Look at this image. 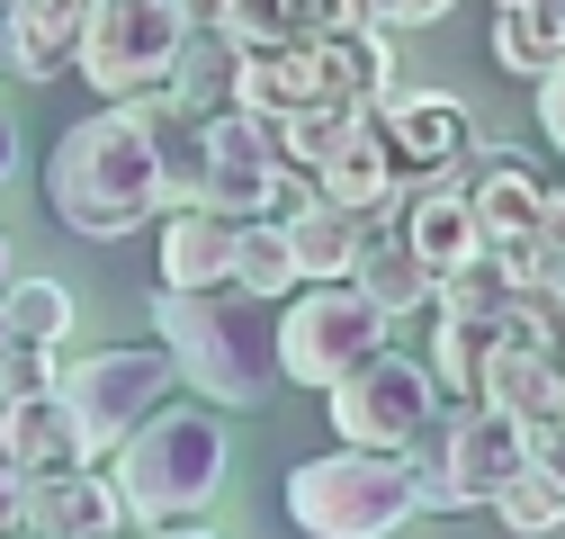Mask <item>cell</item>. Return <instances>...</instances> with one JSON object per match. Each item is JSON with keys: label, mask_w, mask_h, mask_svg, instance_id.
Returning a JSON list of instances; mask_svg holds the SVG:
<instances>
[{"label": "cell", "mask_w": 565, "mask_h": 539, "mask_svg": "<svg viewBox=\"0 0 565 539\" xmlns=\"http://www.w3.org/2000/svg\"><path fill=\"white\" fill-rule=\"evenodd\" d=\"M153 351L171 360V378H189L206 404H260L278 387V351H269V306L234 297V288H162L153 297Z\"/></svg>", "instance_id": "cell-1"}, {"label": "cell", "mask_w": 565, "mask_h": 539, "mask_svg": "<svg viewBox=\"0 0 565 539\" xmlns=\"http://www.w3.org/2000/svg\"><path fill=\"white\" fill-rule=\"evenodd\" d=\"M45 198H54V216L73 225L82 243H126L145 216H162L153 154H145V135H135V117H126V108H90V117L54 145Z\"/></svg>", "instance_id": "cell-2"}, {"label": "cell", "mask_w": 565, "mask_h": 539, "mask_svg": "<svg viewBox=\"0 0 565 539\" xmlns=\"http://www.w3.org/2000/svg\"><path fill=\"white\" fill-rule=\"evenodd\" d=\"M117 504H126V521H198L206 504H216V486H225V432H216V414H145L126 432V450H117Z\"/></svg>", "instance_id": "cell-3"}, {"label": "cell", "mask_w": 565, "mask_h": 539, "mask_svg": "<svg viewBox=\"0 0 565 539\" xmlns=\"http://www.w3.org/2000/svg\"><path fill=\"white\" fill-rule=\"evenodd\" d=\"M288 521L306 539H386L413 521V486H404V458L377 450H323L288 477Z\"/></svg>", "instance_id": "cell-4"}, {"label": "cell", "mask_w": 565, "mask_h": 539, "mask_svg": "<svg viewBox=\"0 0 565 539\" xmlns=\"http://www.w3.org/2000/svg\"><path fill=\"white\" fill-rule=\"evenodd\" d=\"M395 342V324L350 288V279H323V288H297L288 306L269 315V351H278V378H297V387H332V378H350L369 351H386Z\"/></svg>", "instance_id": "cell-5"}, {"label": "cell", "mask_w": 565, "mask_h": 539, "mask_svg": "<svg viewBox=\"0 0 565 539\" xmlns=\"http://www.w3.org/2000/svg\"><path fill=\"white\" fill-rule=\"evenodd\" d=\"M54 395H63V414H73L82 432V467L117 458L126 432L162 414V395H171V360L162 351H90L73 369H54Z\"/></svg>", "instance_id": "cell-6"}, {"label": "cell", "mask_w": 565, "mask_h": 539, "mask_svg": "<svg viewBox=\"0 0 565 539\" xmlns=\"http://www.w3.org/2000/svg\"><path fill=\"white\" fill-rule=\"evenodd\" d=\"M431 395H440V387H431V369L404 360L395 342H386V351H369L350 378H332V387H323L341 450H377V458H404L422 432H431Z\"/></svg>", "instance_id": "cell-7"}, {"label": "cell", "mask_w": 565, "mask_h": 539, "mask_svg": "<svg viewBox=\"0 0 565 539\" xmlns=\"http://www.w3.org/2000/svg\"><path fill=\"white\" fill-rule=\"evenodd\" d=\"M171 54H180L171 0H90V10H82V45H73V63L90 73V91H108V108L162 91Z\"/></svg>", "instance_id": "cell-8"}, {"label": "cell", "mask_w": 565, "mask_h": 539, "mask_svg": "<svg viewBox=\"0 0 565 539\" xmlns=\"http://www.w3.org/2000/svg\"><path fill=\"white\" fill-rule=\"evenodd\" d=\"M422 458H431V486H440V512H449V504H493L530 458H547V441H530L521 423H503V414H484V404H476V414H458Z\"/></svg>", "instance_id": "cell-9"}, {"label": "cell", "mask_w": 565, "mask_h": 539, "mask_svg": "<svg viewBox=\"0 0 565 539\" xmlns=\"http://www.w3.org/2000/svg\"><path fill=\"white\" fill-rule=\"evenodd\" d=\"M278 171H288V162H278V135H269L260 117H234V108L206 117V162H198V208H206V216L252 225Z\"/></svg>", "instance_id": "cell-10"}, {"label": "cell", "mask_w": 565, "mask_h": 539, "mask_svg": "<svg viewBox=\"0 0 565 539\" xmlns=\"http://www.w3.org/2000/svg\"><path fill=\"white\" fill-rule=\"evenodd\" d=\"M19 530L28 539H117L126 530V504L108 486V467H54V477H28Z\"/></svg>", "instance_id": "cell-11"}, {"label": "cell", "mask_w": 565, "mask_h": 539, "mask_svg": "<svg viewBox=\"0 0 565 539\" xmlns=\"http://www.w3.org/2000/svg\"><path fill=\"white\" fill-rule=\"evenodd\" d=\"M476 404H484V414H503V423H521L530 441H556V404H565L556 351H530V342L503 332V351H493L484 378H476Z\"/></svg>", "instance_id": "cell-12"}, {"label": "cell", "mask_w": 565, "mask_h": 539, "mask_svg": "<svg viewBox=\"0 0 565 539\" xmlns=\"http://www.w3.org/2000/svg\"><path fill=\"white\" fill-rule=\"evenodd\" d=\"M135 135H145V154H153V189H162V216L171 208H198V162H206V117H189L180 99L145 91V99H126Z\"/></svg>", "instance_id": "cell-13"}, {"label": "cell", "mask_w": 565, "mask_h": 539, "mask_svg": "<svg viewBox=\"0 0 565 539\" xmlns=\"http://www.w3.org/2000/svg\"><path fill=\"white\" fill-rule=\"evenodd\" d=\"M395 180H404V162H395V145H386V126H377V117H360V126H350V145L315 171V198L369 225L377 208H395Z\"/></svg>", "instance_id": "cell-14"}, {"label": "cell", "mask_w": 565, "mask_h": 539, "mask_svg": "<svg viewBox=\"0 0 565 539\" xmlns=\"http://www.w3.org/2000/svg\"><path fill=\"white\" fill-rule=\"evenodd\" d=\"M82 10L90 0H10L0 10V63L28 73V82H54L82 45Z\"/></svg>", "instance_id": "cell-15"}, {"label": "cell", "mask_w": 565, "mask_h": 539, "mask_svg": "<svg viewBox=\"0 0 565 539\" xmlns=\"http://www.w3.org/2000/svg\"><path fill=\"white\" fill-rule=\"evenodd\" d=\"M234 243H243V225H234V216L171 208V216H162V288H180V297L225 288V279H234Z\"/></svg>", "instance_id": "cell-16"}, {"label": "cell", "mask_w": 565, "mask_h": 539, "mask_svg": "<svg viewBox=\"0 0 565 539\" xmlns=\"http://www.w3.org/2000/svg\"><path fill=\"white\" fill-rule=\"evenodd\" d=\"M404 243H413V261H422V279H449V270H467L484 243H476V216H467V180H431L413 198V216H404Z\"/></svg>", "instance_id": "cell-17"}, {"label": "cell", "mask_w": 565, "mask_h": 539, "mask_svg": "<svg viewBox=\"0 0 565 539\" xmlns=\"http://www.w3.org/2000/svg\"><path fill=\"white\" fill-rule=\"evenodd\" d=\"M539 171H530V154H484V180L467 189V216H476V243L484 252H503V243H521V234H539Z\"/></svg>", "instance_id": "cell-18"}, {"label": "cell", "mask_w": 565, "mask_h": 539, "mask_svg": "<svg viewBox=\"0 0 565 539\" xmlns=\"http://www.w3.org/2000/svg\"><path fill=\"white\" fill-rule=\"evenodd\" d=\"M377 126H386V145H395L404 171H440V162H458V154L476 145L467 108H458V99H431V91H422V99H386Z\"/></svg>", "instance_id": "cell-19"}, {"label": "cell", "mask_w": 565, "mask_h": 539, "mask_svg": "<svg viewBox=\"0 0 565 539\" xmlns=\"http://www.w3.org/2000/svg\"><path fill=\"white\" fill-rule=\"evenodd\" d=\"M0 458H10L19 477L82 467V432H73V414H63V395H19L10 414H0Z\"/></svg>", "instance_id": "cell-20"}, {"label": "cell", "mask_w": 565, "mask_h": 539, "mask_svg": "<svg viewBox=\"0 0 565 539\" xmlns=\"http://www.w3.org/2000/svg\"><path fill=\"white\" fill-rule=\"evenodd\" d=\"M350 288H360L386 324H395V315H413V306H431V279H422L413 243H404V234H386V225H360V252H350Z\"/></svg>", "instance_id": "cell-21"}, {"label": "cell", "mask_w": 565, "mask_h": 539, "mask_svg": "<svg viewBox=\"0 0 565 539\" xmlns=\"http://www.w3.org/2000/svg\"><path fill=\"white\" fill-rule=\"evenodd\" d=\"M315 63H323V91H332V99H350V108L395 99V45H386L377 28H341V36H323V45H315Z\"/></svg>", "instance_id": "cell-22"}, {"label": "cell", "mask_w": 565, "mask_h": 539, "mask_svg": "<svg viewBox=\"0 0 565 539\" xmlns=\"http://www.w3.org/2000/svg\"><path fill=\"white\" fill-rule=\"evenodd\" d=\"M288 261H297V288H323V279H350V252H360V216H341V208H297L288 225Z\"/></svg>", "instance_id": "cell-23"}, {"label": "cell", "mask_w": 565, "mask_h": 539, "mask_svg": "<svg viewBox=\"0 0 565 539\" xmlns=\"http://www.w3.org/2000/svg\"><path fill=\"white\" fill-rule=\"evenodd\" d=\"M225 82H234V45L216 28H180V54L162 73V99H180L189 117H216L225 108Z\"/></svg>", "instance_id": "cell-24"}, {"label": "cell", "mask_w": 565, "mask_h": 539, "mask_svg": "<svg viewBox=\"0 0 565 539\" xmlns=\"http://www.w3.org/2000/svg\"><path fill=\"white\" fill-rule=\"evenodd\" d=\"M369 108H350V99H323V108H297V117H278L269 135H278V162H288V171H323L341 145H350V126H360Z\"/></svg>", "instance_id": "cell-25"}, {"label": "cell", "mask_w": 565, "mask_h": 539, "mask_svg": "<svg viewBox=\"0 0 565 539\" xmlns=\"http://www.w3.org/2000/svg\"><path fill=\"white\" fill-rule=\"evenodd\" d=\"M234 297H252V306H288L297 297V261H288V234L278 225H243V243H234V279H225Z\"/></svg>", "instance_id": "cell-26"}, {"label": "cell", "mask_w": 565, "mask_h": 539, "mask_svg": "<svg viewBox=\"0 0 565 539\" xmlns=\"http://www.w3.org/2000/svg\"><path fill=\"white\" fill-rule=\"evenodd\" d=\"M503 351V315H440V342H431V387L476 395L484 360Z\"/></svg>", "instance_id": "cell-27"}, {"label": "cell", "mask_w": 565, "mask_h": 539, "mask_svg": "<svg viewBox=\"0 0 565 539\" xmlns=\"http://www.w3.org/2000/svg\"><path fill=\"white\" fill-rule=\"evenodd\" d=\"M0 324H10V342L54 351L63 332H73V288H63V279H10V288H0Z\"/></svg>", "instance_id": "cell-28"}, {"label": "cell", "mask_w": 565, "mask_h": 539, "mask_svg": "<svg viewBox=\"0 0 565 539\" xmlns=\"http://www.w3.org/2000/svg\"><path fill=\"white\" fill-rule=\"evenodd\" d=\"M493 512H503L512 539H556V521H565V477H556V458H530L521 477L493 495Z\"/></svg>", "instance_id": "cell-29"}, {"label": "cell", "mask_w": 565, "mask_h": 539, "mask_svg": "<svg viewBox=\"0 0 565 539\" xmlns=\"http://www.w3.org/2000/svg\"><path fill=\"white\" fill-rule=\"evenodd\" d=\"M556 45H565V10L556 0L547 10H503L493 19V54H503V73H521V82L556 73Z\"/></svg>", "instance_id": "cell-30"}, {"label": "cell", "mask_w": 565, "mask_h": 539, "mask_svg": "<svg viewBox=\"0 0 565 539\" xmlns=\"http://www.w3.org/2000/svg\"><path fill=\"white\" fill-rule=\"evenodd\" d=\"M0 395H54V351H28V342H10L0 351Z\"/></svg>", "instance_id": "cell-31"}, {"label": "cell", "mask_w": 565, "mask_h": 539, "mask_svg": "<svg viewBox=\"0 0 565 539\" xmlns=\"http://www.w3.org/2000/svg\"><path fill=\"white\" fill-rule=\"evenodd\" d=\"M539 126L565 135V73H539Z\"/></svg>", "instance_id": "cell-32"}, {"label": "cell", "mask_w": 565, "mask_h": 539, "mask_svg": "<svg viewBox=\"0 0 565 539\" xmlns=\"http://www.w3.org/2000/svg\"><path fill=\"white\" fill-rule=\"evenodd\" d=\"M19 495H28V477H19V467H10V458H0V539H10V530H19Z\"/></svg>", "instance_id": "cell-33"}, {"label": "cell", "mask_w": 565, "mask_h": 539, "mask_svg": "<svg viewBox=\"0 0 565 539\" xmlns=\"http://www.w3.org/2000/svg\"><path fill=\"white\" fill-rule=\"evenodd\" d=\"M180 28H225V0H171Z\"/></svg>", "instance_id": "cell-34"}, {"label": "cell", "mask_w": 565, "mask_h": 539, "mask_svg": "<svg viewBox=\"0 0 565 539\" xmlns=\"http://www.w3.org/2000/svg\"><path fill=\"white\" fill-rule=\"evenodd\" d=\"M19 171V126H10V108H0V180Z\"/></svg>", "instance_id": "cell-35"}, {"label": "cell", "mask_w": 565, "mask_h": 539, "mask_svg": "<svg viewBox=\"0 0 565 539\" xmlns=\"http://www.w3.org/2000/svg\"><path fill=\"white\" fill-rule=\"evenodd\" d=\"M153 539H216V530H206V521H162Z\"/></svg>", "instance_id": "cell-36"}, {"label": "cell", "mask_w": 565, "mask_h": 539, "mask_svg": "<svg viewBox=\"0 0 565 539\" xmlns=\"http://www.w3.org/2000/svg\"><path fill=\"white\" fill-rule=\"evenodd\" d=\"M10 279H19V270H10V234H0V288H10Z\"/></svg>", "instance_id": "cell-37"}, {"label": "cell", "mask_w": 565, "mask_h": 539, "mask_svg": "<svg viewBox=\"0 0 565 539\" xmlns=\"http://www.w3.org/2000/svg\"><path fill=\"white\" fill-rule=\"evenodd\" d=\"M503 10H547V0H503Z\"/></svg>", "instance_id": "cell-38"}, {"label": "cell", "mask_w": 565, "mask_h": 539, "mask_svg": "<svg viewBox=\"0 0 565 539\" xmlns=\"http://www.w3.org/2000/svg\"><path fill=\"white\" fill-rule=\"evenodd\" d=\"M0 351H10V324H0Z\"/></svg>", "instance_id": "cell-39"}, {"label": "cell", "mask_w": 565, "mask_h": 539, "mask_svg": "<svg viewBox=\"0 0 565 539\" xmlns=\"http://www.w3.org/2000/svg\"><path fill=\"white\" fill-rule=\"evenodd\" d=\"M0 414H10V395H0Z\"/></svg>", "instance_id": "cell-40"}, {"label": "cell", "mask_w": 565, "mask_h": 539, "mask_svg": "<svg viewBox=\"0 0 565 539\" xmlns=\"http://www.w3.org/2000/svg\"><path fill=\"white\" fill-rule=\"evenodd\" d=\"M10 539H28V530H10Z\"/></svg>", "instance_id": "cell-41"}, {"label": "cell", "mask_w": 565, "mask_h": 539, "mask_svg": "<svg viewBox=\"0 0 565 539\" xmlns=\"http://www.w3.org/2000/svg\"><path fill=\"white\" fill-rule=\"evenodd\" d=\"M0 10H10V0H0Z\"/></svg>", "instance_id": "cell-42"}, {"label": "cell", "mask_w": 565, "mask_h": 539, "mask_svg": "<svg viewBox=\"0 0 565 539\" xmlns=\"http://www.w3.org/2000/svg\"><path fill=\"white\" fill-rule=\"evenodd\" d=\"M117 539H126V530H117Z\"/></svg>", "instance_id": "cell-43"}]
</instances>
